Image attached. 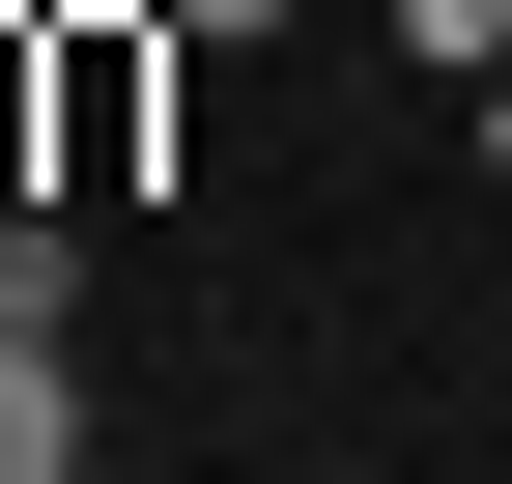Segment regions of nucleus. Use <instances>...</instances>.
<instances>
[{
  "label": "nucleus",
  "instance_id": "nucleus-4",
  "mask_svg": "<svg viewBox=\"0 0 512 484\" xmlns=\"http://www.w3.org/2000/svg\"><path fill=\"white\" fill-rule=\"evenodd\" d=\"M399 57H427V86H484V57H512V0H399Z\"/></svg>",
  "mask_w": 512,
  "mask_h": 484
},
{
  "label": "nucleus",
  "instance_id": "nucleus-3",
  "mask_svg": "<svg viewBox=\"0 0 512 484\" xmlns=\"http://www.w3.org/2000/svg\"><path fill=\"white\" fill-rule=\"evenodd\" d=\"M0 314H29V342L86 314V200H0Z\"/></svg>",
  "mask_w": 512,
  "mask_h": 484
},
{
  "label": "nucleus",
  "instance_id": "nucleus-6",
  "mask_svg": "<svg viewBox=\"0 0 512 484\" xmlns=\"http://www.w3.org/2000/svg\"><path fill=\"white\" fill-rule=\"evenodd\" d=\"M484 171H512V57H484Z\"/></svg>",
  "mask_w": 512,
  "mask_h": 484
},
{
  "label": "nucleus",
  "instance_id": "nucleus-1",
  "mask_svg": "<svg viewBox=\"0 0 512 484\" xmlns=\"http://www.w3.org/2000/svg\"><path fill=\"white\" fill-rule=\"evenodd\" d=\"M171 0H86V29H57V200H143V143H171Z\"/></svg>",
  "mask_w": 512,
  "mask_h": 484
},
{
  "label": "nucleus",
  "instance_id": "nucleus-2",
  "mask_svg": "<svg viewBox=\"0 0 512 484\" xmlns=\"http://www.w3.org/2000/svg\"><path fill=\"white\" fill-rule=\"evenodd\" d=\"M0 484H86V371H57L29 314H0Z\"/></svg>",
  "mask_w": 512,
  "mask_h": 484
},
{
  "label": "nucleus",
  "instance_id": "nucleus-5",
  "mask_svg": "<svg viewBox=\"0 0 512 484\" xmlns=\"http://www.w3.org/2000/svg\"><path fill=\"white\" fill-rule=\"evenodd\" d=\"M171 29H200V57H228V29H285V0H171Z\"/></svg>",
  "mask_w": 512,
  "mask_h": 484
}]
</instances>
